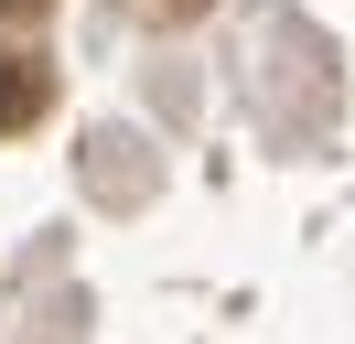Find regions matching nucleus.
Segmentation results:
<instances>
[{"label":"nucleus","mask_w":355,"mask_h":344,"mask_svg":"<svg viewBox=\"0 0 355 344\" xmlns=\"http://www.w3.org/2000/svg\"><path fill=\"white\" fill-rule=\"evenodd\" d=\"M0 11H11V22H44V11H54V0H0Z\"/></svg>","instance_id":"nucleus-2"},{"label":"nucleus","mask_w":355,"mask_h":344,"mask_svg":"<svg viewBox=\"0 0 355 344\" xmlns=\"http://www.w3.org/2000/svg\"><path fill=\"white\" fill-rule=\"evenodd\" d=\"M151 11H162V22H183V11H205V0H151Z\"/></svg>","instance_id":"nucleus-3"},{"label":"nucleus","mask_w":355,"mask_h":344,"mask_svg":"<svg viewBox=\"0 0 355 344\" xmlns=\"http://www.w3.org/2000/svg\"><path fill=\"white\" fill-rule=\"evenodd\" d=\"M44 108H54V64L11 43V54H0V129H33Z\"/></svg>","instance_id":"nucleus-1"}]
</instances>
